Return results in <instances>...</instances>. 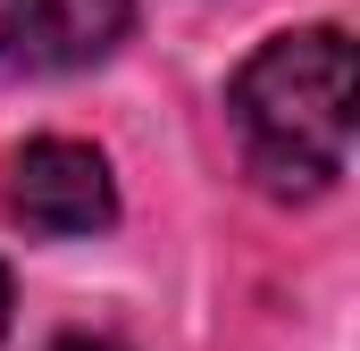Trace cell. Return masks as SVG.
I'll return each mask as SVG.
<instances>
[{
	"label": "cell",
	"instance_id": "6da1fadb",
	"mask_svg": "<svg viewBox=\"0 0 360 351\" xmlns=\"http://www.w3.org/2000/svg\"><path fill=\"white\" fill-rule=\"evenodd\" d=\"M235 134L276 192H327L352 159V34L302 25L243 59L226 92Z\"/></svg>",
	"mask_w": 360,
	"mask_h": 351
},
{
	"label": "cell",
	"instance_id": "7a4b0ae2",
	"mask_svg": "<svg viewBox=\"0 0 360 351\" xmlns=\"http://www.w3.org/2000/svg\"><path fill=\"white\" fill-rule=\"evenodd\" d=\"M8 218L42 243H76V234H101L117 218V184H109V159L92 143H68V134H34L25 151H8V184H0Z\"/></svg>",
	"mask_w": 360,
	"mask_h": 351
},
{
	"label": "cell",
	"instance_id": "3957f363",
	"mask_svg": "<svg viewBox=\"0 0 360 351\" xmlns=\"http://www.w3.org/2000/svg\"><path fill=\"white\" fill-rule=\"evenodd\" d=\"M126 17L134 0H0V51L34 76H76L126 42Z\"/></svg>",
	"mask_w": 360,
	"mask_h": 351
},
{
	"label": "cell",
	"instance_id": "277c9868",
	"mask_svg": "<svg viewBox=\"0 0 360 351\" xmlns=\"http://www.w3.org/2000/svg\"><path fill=\"white\" fill-rule=\"evenodd\" d=\"M42 351H126V343H101V335H59V343H42Z\"/></svg>",
	"mask_w": 360,
	"mask_h": 351
},
{
	"label": "cell",
	"instance_id": "5b68a950",
	"mask_svg": "<svg viewBox=\"0 0 360 351\" xmlns=\"http://www.w3.org/2000/svg\"><path fill=\"white\" fill-rule=\"evenodd\" d=\"M0 335H8V267H0Z\"/></svg>",
	"mask_w": 360,
	"mask_h": 351
}]
</instances>
